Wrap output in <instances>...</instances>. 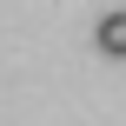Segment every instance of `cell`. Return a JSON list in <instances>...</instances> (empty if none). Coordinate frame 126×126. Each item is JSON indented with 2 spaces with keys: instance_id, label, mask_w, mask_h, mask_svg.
<instances>
[{
  "instance_id": "1",
  "label": "cell",
  "mask_w": 126,
  "mask_h": 126,
  "mask_svg": "<svg viewBox=\"0 0 126 126\" xmlns=\"http://www.w3.org/2000/svg\"><path fill=\"white\" fill-rule=\"evenodd\" d=\"M93 47H100L106 60H126V13H106V20L93 27Z\"/></svg>"
}]
</instances>
